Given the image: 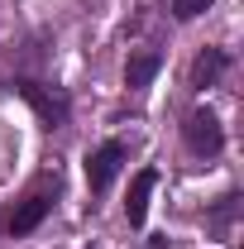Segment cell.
<instances>
[{
    "label": "cell",
    "instance_id": "obj_1",
    "mask_svg": "<svg viewBox=\"0 0 244 249\" xmlns=\"http://www.w3.org/2000/svg\"><path fill=\"white\" fill-rule=\"evenodd\" d=\"M53 192H58V178L53 182H38L34 192H24L15 201V211L5 216V235H29V230H38V220L53 211Z\"/></svg>",
    "mask_w": 244,
    "mask_h": 249
},
{
    "label": "cell",
    "instance_id": "obj_2",
    "mask_svg": "<svg viewBox=\"0 0 244 249\" xmlns=\"http://www.w3.org/2000/svg\"><path fill=\"white\" fill-rule=\"evenodd\" d=\"M182 139H187V149L196 158H215L225 149V129H220V120H215L211 110H192L187 124H182Z\"/></svg>",
    "mask_w": 244,
    "mask_h": 249
},
{
    "label": "cell",
    "instance_id": "obj_3",
    "mask_svg": "<svg viewBox=\"0 0 244 249\" xmlns=\"http://www.w3.org/2000/svg\"><path fill=\"white\" fill-rule=\"evenodd\" d=\"M19 96L34 106V115L48 124V129H62V124H67V96L62 91L43 87V82H19Z\"/></svg>",
    "mask_w": 244,
    "mask_h": 249
},
{
    "label": "cell",
    "instance_id": "obj_4",
    "mask_svg": "<svg viewBox=\"0 0 244 249\" xmlns=\"http://www.w3.org/2000/svg\"><path fill=\"white\" fill-rule=\"evenodd\" d=\"M120 163H124V144H120V139L101 144V149H96V154L87 158V182H91V192H105V187L115 182Z\"/></svg>",
    "mask_w": 244,
    "mask_h": 249
},
{
    "label": "cell",
    "instance_id": "obj_5",
    "mask_svg": "<svg viewBox=\"0 0 244 249\" xmlns=\"http://www.w3.org/2000/svg\"><path fill=\"white\" fill-rule=\"evenodd\" d=\"M153 187H158V173H153V168H139L134 182H129V201H124L129 225H144V216H149V192H153Z\"/></svg>",
    "mask_w": 244,
    "mask_h": 249
},
{
    "label": "cell",
    "instance_id": "obj_6",
    "mask_svg": "<svg viewBox=\"0 0 244 249\" xmlns=\"http://www.w3.org/2000/svg\"><path fill=\"white\" fill-rule=\"evenodd\" d=\"M158 67H163V53L158 48H134L129 62H124V82L139 91V87H149L153 77H158Z\"/></svg>",
    "mask_w": 244,
    "mask_h": 249
},
{
    "label": "cell",
    "instance_id": "obj_7",
    "mask_svg": "<svg viewBox=\"0 0 244 249\" xmlns=\"http://www.w3.org/2000/svg\"><path fill=\"white\" fill-rule=\"evenodd\" d=\"M220 72H225V53H220V48H206L201 58L192 62V87H201V91H206V87L220 82Z\"/></svg>",
    "mask_w": 244,
    "mask_h": 249
},
{
    "label": "cell",
    "instance_id": "obj_8",
    "mask_svg": "<svg viewBox=\"0 0 244 249\" xmlns=\"http://www.w3.org/2000/svg\"><path fill=\"white\" fill-rule=\"evenodd\" d=\"M206 5H211V0H173V15H177V19H196Z\"/></svg>",
    "mask_w": 244,
    "mask_h": 249
}]
</instances>
